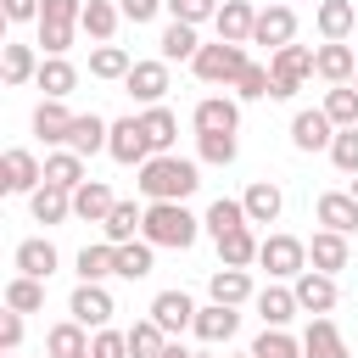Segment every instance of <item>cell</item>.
<instances>
[{
	"label": "cell",
	"instance_id": "obj_1",
	"mask_svg": "<svg viewBox=\"0 0 358 358\" xmlns=\"http://www.w3.org/2000/svg\"><path fill=\"white\" fill-rule=\"evenodd\" d=\"M140 196L145 201H190L196 196V185H201V162L196 157H179V151H168V157H151L145 168H140Z\"/></svg>",
	"mask_w": 358,
	"mask_h": 358
},
{
	"label": "cell",
	"instance_id": "obj_2",
	"mask_svg": "<svg viewBox=\"0 0 358 358\" xmlns=\"http://www.w3.org/2000/svg\"><path fill=\"white\" fill-rule=\"evenodd\" d=\"M201 235V218L185 201H145V241L168 246V252H190Z\"/></svg>",
	"mask_w": 358,
	"mask_h": 358
},
{
	"label": "cell",
	"instance_id": "obj_3",
	"mask_svg": "<svg viewBox=\"0 0 358 358\" xmlns=\"http://www.w3.org/2000/svg\"><path fill=\"white\" fill-rule=\"evenodd\" d=\"M246 45H224V39H213V45H201L196 50V62H190V73L201 78V84H224V90H235V78L246 73Z\"/></svg>",
	"mask_w": 358,
	"mask_h": 358
},
{
	"label": "cell",
	"instance_id": "obj_4",
	"mask_svg": "<svg viewBox=\"0 0 358 358\" xmlns=\"http://www.w3.org/2000/svg\"><path fill=\"white\" fill-rule=\"evenodd\" d=\"M313 50H319V45H285V50L268 56V78H274V95H268V101H291V95L313 78Z\"/></svg>",
	"mask_w": 358,
	"mask_h": 358
},
{
	"label": "cell",
	"instance_id": "obj_5",
	"mask_svg": "<svg viewBox=\"0 0 358 358\" xmlns=\"http://www.w3.org/2000/svg\"><path fill=\"white\" fill-rule=\"evenodd\" d=\"M257 263L268 268V280H296V274L308 268V241H296V235L274 229V235H263V252H257Z\"/></svg>",
	"mask_w": 358,
	"mask_h": 358
},
{
	"label": "cell",
	"instance_id": "obj_6",
	"mask_svg": "<svg viewBox=\"0 0 358 358\" xmlns=\"http://www.w3.org/2000/svg\"><path fill=\"white\" fill-rule=\"evenodd\" d=\"M123 90H129V95L140 101V112H145V106H162V95L173 90V73H168V62H162V56H145V62H134V67H129Z\"/></svg>",
	"mask_w": 358,
	"mask_h": 358
},
{
	"label": "cell",
	"instance_id": "obj_7",
	"mask_svg": "<svg viewBox=\"0 0 358 358\" xmlns=\"http://www.w3.org/2000/svg\"><path fill=\"white\" fill-rule=\"evenodd\" d=\"M106 157H112V162H123V168H145V162L157 157V151H151V140H145V129H140V112H129V117H117V123H112Z\"/></svg>",
	"mask_w": 358,
	"mask_h": 358
},
{
	"label": "cell",
	"instance_id": "obj_8",
	"mask_svg": "<svg viewBox=\"0 0 358 358\" xmlns=\"http://www.w3.org/2000/svg\"><path fill=\"white\" fill-rule=\"evenodd\" d=\"M45 185V162L28 151V145H11L6 157H0V190L6 196H34Z\"/></svg>",
	"mask_w": 358,
	"mask_h": 358
},
{
	"label": "cell",
	"instance_id": "obj_9",
	"mask_svg": "<svg viewBox=\"0 0 358 358\" xmlns=\"http://www.w3.org/2000/svg\"><path fill=\"white\" fill-rule=\"evenodd\" d=\"M112 313H117V302H112V291H106V285H90V280H78V285H73V296H67V319H78L84 330H106V324H112Z\"/></svg>",
	"mask_w": 358,
	"mask_h": 358
},
{
	"label": "cell",
	"instance_id": "obj_10",
	"mask_svg": "<svg viewBox=\"0 0 358 358\" xmlns=\"http://www.w3.org/2000/svg\"><path fill=\"white\" fill-rule=\"evenodd\" d=\"M190 129L196 134H235L241 129V101L235 95H201L190 106Z\"/></svg>",
	"mask_w": 358,
	"mask_h": 358
},
{
	"label": "cell",
	"instance_id": "obj_11",
	"mask_svg": "<svg viewBox=\"0 0 358 358\" xmlns=\"http://www.w3.org/2000/svg\"><path fill=\"white\" fill-rule=\"evenodd\" d=\"M145 319H157V330L179 341V330H196V302H190V291H157Z\"/></svg>",
	"mask_w": 358,
	"mask_h": 358
},
{
	"label": "cell",
	"instance_id": "obj_12",
	"mask_svg": "<svg viewBox=\"0 0 358 358\" xmlns=\"http://www.w3.org/2000/svg\"><path fill=\"white\" fill-rule=\"evenodd\" d=\"M252 45H263L268 56H274V50H285V45H296V11H291V6H274V0H268V6L257 11Z\"/></svg>",
	"mask_w": 358,
	"mask_h": 358
},
{
	"label": "cell",
	"instance_id": "obj_13",
	"mask_svg": "<svg viewBox=\"0 0 358 358\" xmlns=\"http://www.w3.org/2000/svg\"><path fill=\"white\" fill-rule=\"evenodd\" d=\"M291 291H296V308L302 313H336V302H341V291H336V274H319V268H302L296 280H291Z\"/></svg>",
	"mask_w": 358,
	"mask_h": 358
},
{
	"label": "cell",
	"instance_id": "obj_14",
	"mask_svg": "<svg viewBox=\"0 0 358 358\" xmlns=\"http://www.w3.org/2000/svg\"><path fill=\"white\" fill-rule=\"evenodd\" d=\"M252 308H257V319H263V330H285L302 308H296V291L285 285V280H268L257 296H252Z\"/></svg>",
	"mask_w": 358,
	"mask_h": 358
},
{
	"label": "cell",
	"instance_id": "obj_15",
	"mask_svg": "<svg viewBox=\"0 0 358 358\" xmlns=\"http://www.w3.org/2000/svg\"><path fill=\"white\" fill-rule=\"evenodd\" d=\"M330 140H336V123L324 117V106H302L291 117V145L296 151H330Z\"/></svg>",
	"mask_w": 358,
	"mask_h": 358
},
{
	"label": "cell",
	"instance_id": "obj_16",
	"mask_svg": "<svg viewBox=\"0 0 358 358\" xmlns=\"http://www.w3.org/2000/svg\"><path fill=\"white\" fill-rule=\"evenodd\" d=\"M241 207H246V224H280L285 190H280L274 179H252V185L241 190Z\"/></svg>",
	"mask_w": 358,
	"mask_h": 358
},
{
	"label": "cell",
	"instance_id": "obj_17",
	"mask_svg": "<svg viewBox=\"0 0 358 358\" xmlns=\"http://www.w3.org/2000/svg\"><path fill=\"white\" fill-rule=\"evenodd\" d=\"M213 28H218V39H224V45H252L257 6H252V0H224V6H218V17H213Z\"/></svg>",
	"mask_w": 358,
	"mask_h": 358
},
{
	"label": "cell",
	"instance_id": "obj_18",
	"mask_svg": "<svg viewBox=\"0 0 358 358\" xmlns=\"http://www.w3.org/2000/svg\"><path fill=\"white\" fill-rule=\"evenodd\" d=\"M313 78H324L330 90L336 84H352L358 78V50L352 45H319L313 50Z\"/></svg>",
	"mask_w": 358,
	"mask_h": 358
},
{
	"label": "cell",
	"instance_id": "obj_19",
	"mask_svg": "<svg viewBox=\"0 0 358 358\" xmlns=\"http://www.w3.org/2000/svg\"><path fill=\"white\" fill-rule=\"evenodd\" d=\"M313 28L324 34V45H347V34L358 28V6L352 0H319L313 6Z\"/></svg>",
	"mask_w": 358,
	"mask_h": 358
},
{
	"label": "cell",
	"instance_id": "obj_20",
	"mask_svg": "<svg viewBox=\"0 0 358 358\" xmlns=\"http://www.w3.org/2000/svg\"><path fill=\"white\" fill-rule=\"evenodd\" d=\"M112 207H117V196H112L106 179H84V185L73 190V218H84V224H106Z\"/></svg>",
	"mask_w": 358,
	"mask_h": 358
},
{
	"label": "cell",
	"instance_id": "obj_21",
	"mask_svg": "<svg viewBox=\"0 0 358 358\" xmlns=\"http://www.w3.org/2000/svg\"><path fill=\"white\" fill-rule=\"evenodd\" d=\"M11 263H17V274H28V280H50L62 257H56V246H50L45 235H28V241H17Z\"/></svg>",
	"mask_w": 358,
	"mask_h": 358
},
{
	"label": "cell",
	"instance_id": "obj_22",
	"mask_svg": "<svg viewBox=\"0 0 358 358\" xmlns=\"http://www.w3.org/2000/svg\"><path fill=\"white\" fill-rule=\"evenodd\" d=\"M302 358H352L330 313H319V319H308V330H302Z\"/></svg>",
	"mask_w": 358,
	"mask_h": 358
},
{
	"label": "cell",
	"instance_id": "obj_23",
	"mask_svg": "<svg viewBox=\"0 0 358 358\" xmlns=\"http://www.w3.org/2000/svg\"><path fill=\"white\" fill-rule=\"evenodd\" d=\"M39 62H45V56H39L34 45H17V39L0 45V78H6L11 90H22L28 78H39Z\"/></svg>",
	"mask_w": 358,
	"mask_h": 358
},
{
	"label": "cell",
	"instance_id": "obj_24",
	"mask_svg": "<svg viewBox=\"0 0 358 358\" xmlns=\"http://www.w3.org/2000/svg\"><path fill=\"white\" fill-rule=\"evenodd\" d=\"M106 140H112V123H106V117H95V112H78V117H73V129H67V151H78L84 162H90L95 151H106Z\"/></svg>",
	"mask_w": 358,
	"mask_h": 358
},
{
	"label": "cell",
	"instance_id": "obj_25",
	"mask_svg": "<svg viewBox=\"0 0 358 358\" xmlns=\"http://www.w3.org/2000/svg\"><path fill=\"white\" fill-rule=\"evenodd\" d=\"M347 257H352V246H347V235H336V229H319V235L308 241V268H319V274H341Z\"/></svg>",
	"mask_w": 358,
	"mask_h": 358
},
{
	"label": "cell",
	"instance_id": "obj_26",
	"mask_svg": "<svg viewBox=\"0 0 358 358\" xmlns=\"http://www.w3.org/2000/svg\"><path fill=\"white\" fill-rule=\"evenodd\" d=\"M207 296H213V302H224V308H246V302L257 296V285H252V274H246V268H213Z\"/></svg>",
	"mask_w": 358,
	"mask_h": 358
},
{
	"label": "cell",
	"instance_id": "obj_27",
	"mask_svg": "<svg viewBox=\"0 0 358 358\" xmlns=\"http://www.w3.org/2000/svg\"><path fill=\"white\" fill-rule=\"evenodd\" d=\"M235 330H241V308H224V302H207V308H196V341L218 347V341H229Z\"/></svg>",
	"mask_w": 358,
	"mask_h": 358
},
{
	"label": "cell",
	"instance_id": "obj_28",
	"mask_svg": "<svg viewBox=\"0 0 358 358\" xmlns=\"http://www.w3.org/2000/svg\"><path fill=\"white\" fill-rule=\"evenodd\" d=\"M90 336L95 330H84L78 319H62L45 330V358H90Z\"/></svg>",
	"mask_w": 358,
	"mask_h": 358
},
{
	"label": "cell",
	"instance_id": "obj_29",
	"mask_svg": "<svg viewBox=\"0 0 358 358\" xmlns=\"http://www.w3.org/2000/svg\"><path fill=\"white\" fill-rule=\"evenodd\" d=\"M117 22H123V11H117V0H84V17H78V34H84V39H95V45H112V34H117Z\"/></svg>",
	"mask_w": 358,
	"mask_h": 358
},
{
	"label": "cell",
	"instance_id": "obj_30",
	"mask_svg": "<svg viewBox=\"0 0 358 358\" xmlns=\"http://www.w3.org/2000/svg\"><path fill=\"white\" fill-rule=\"evenodd\" d=\"M73 117H78V112H67V101H39V106H34V134H39L45 145H56V151H62V145H67Z\"/></svg>",
	"mask_w": 358,
	"mask_h": 358
},
{
	"label": "cell",
	"instance_id": "obj_31",
	"mask_svg": "<svg viewBox=\"0 0 358 358\" xmlns=\"http://www.w3.org/2000/svg\"><path fill=\"white\" fill-rule=\"evenodd\" d=\"M313 218H319L324 229H336V235H352V229H358V201H352L347 190H324L319 207H313Z\"/></svg>",
	"mask_w": 358,
	"mask_h": 358
},
{
	"label": "cell",
	"instance_id": "obj_32",
	"mask_svg": "<svg viewBox=\"0 0 358 358\" xmlns=\"http://www.w3.org/2000/svg\"><path fill=\"white\" fill-rule=\"evenodd\" d=\"M39 90H45V101H67L73 90H78V67L67 62V56H45L39 62V78H34Z\"/></svg>",
	"mask_w": 358,
	"mask_h": 358
},
{
	"label": "cell",
	"instance_id": "obj_33",
	"mask_svg": "<svg viewBox=\"0 0 358 358\" xmlns=\"http://www.w3.org/2000/svg\"><path fill=\"white\" fill-rule=\"evenodd\" d=\"M28 213H34V224H67L73 218V190H56V185H39L34 196H28Z\"/></svg>",
	"mask_w": 358,
	"mask_h": 358
},
{
	"label": "cell",
	"instance_id": "obj_34",
	"mask_svg": "<svg viewBox=\"0 0 358 358\" xmlns=\"http://www.w3.org/2000/svg\"><path fill=\"white\" fill-rule=\"evenodd\" d=\"M101 229H106V241H112V246L145 241V207H140V201H117V207H112V218H106Z\"/></svg>",
	"mask_w": 358,
	"mask_h": 358
},
{
	"label": "cell",
	"instance_id": "obj_35",
	"mask_svg": "<svg viewBox=\"0 0 358 358\" xmlns=\"http://www.w3.org/2000/svg\"><path fill=\"white\" fill-rule=\"evenodd\" d=\"M257 252H263V241L252 235V224H241V229H229L218 241V268H252Z\"/></svg>",
	"mask_w": 358,
	"mask_h": 358
},
{
	"label": "cell",
	"instance_id": "obj_36",
	"mask_svg": "<svg viewBox=\"0 0 358 358\" xmlns=\"http://www.w3.org/2000/svg\"><path fill=\"white\" fill-rule=\"evenodd\" d=\"M73 268H78V280H90V285H106V280L117 274V246H112V241H95V246H84V252L73 257Z\"/></svg>",
	"mask_w": 358,
	"mask_h": 358
},
{
	"label": "cell",
	"instance_id": "obj_37",
	"mask_svg": "<svg viewBox=\"0 0 358 358\" xmlns=\"http://www.w3.org/2000/svg\"><path fill=\"white\" fill-rule=\"evenodd\" d=\"M140 129H145V140H151L157 157H168V151L179 145V117H173L168 106H145V112H140Z\"/></svg>",
	"mask_w": 358,
	"mask_h": 358
},
{
	"label": "cell",
	"instance_id": "obj_38",
	"mask_svg": "<svg viewBox=\"0 0 358 358\" xmlns=\"http://www.w3.org/2000/svg\"><path fill=\"white\" fill-rule=\"evenodd\" d=\"M129 67H134V56L123 45H95L90 50V78H101V84H123Z\"/></svg>",
	"mask_w": 358,
	"mask_h": 358
},
{
	"label": "cell",
	"instance_id": "obj_39",
	"mask_svg": "<svg viewBox=\"0 0 358 358\" xmlns=\"http://www.w3.org/2000/svg\"><path fill=\"white\" fill-rule=\"evenodd\" d=\"M45 185H56V190H78V185H84V157L67 151V145L50 151V157H45Z\"/></svg>",
	"mask_w": 358,
	"mask_h": 358
},
{
	"label": "cell",
	"instance_id": "obj_40",
	"mask_svg": "<svg viewBox=\"0 0 358 358\" xmlns=\"http://www.w3.org/2000/svg\"><path fill=\"white\" fill-rule=\"evenodd\" d=\"M246 224V207H241V196H218L207 213H201V229L213 235V241H224L229 229H241Z\"/></svg>",
	"mask_w": 358,
	"mask_h": 358
},
{
	"label": "cell",
	"instance_id": "obj_41",
	"mask_svg": "<svg viewBox=\"0 0 358 358\" xmlns=\"http://www.w3.org/2000/svg\"><path fill=\"white\" fill-rule=\"evenodd\" d=\"M157 45H162V62H168V67H173V62H196V50H201V39H196L190 22H168Z\"/></svg>",
	"mask_w": 358,
	"mask_h": 358
},
{
	"label": "cell",
	"instance_id": "obj_42",
	"mask_svg": "<svg viewBox=\"0 0 358 358\" xmlns=\"http://www.w3.org/2000/svg\"><path fill=\"white\" fill-rule=\"evenodd\" d=\"M151 268H157V246H151V241L117 246V280H145Z\"/></svg>",
	"mask_w": 358,
	"mask_h": 358
},
{
	"label": "cell",
	"instance_id": "obj_43",
	"mask_svg": "<svg viewBox=\"0 0 358 358\" xmlns=\"http://www.w3.org/2000/svg\"><path fill=\"white\" fill-rule=\"evenodd\" d=\"M6 308H11V313H39V308H45V280L11 274V280H6Z\"/></svg>",
	"mask_w": 358,
	"mask_h": 358
},
{
	"label": "cell",
	"instance_id": "obj_44",
	"mask_svg": "<svg viewBox=\"0 0 358 358\" xmlns=\"http://www.w3.org/2000/svg\"><path fill=\"white\" fill-rule=\"evenodd\" d=\"M168 341H173V336H162L157 319H134V324H129V358H162Z\"/></svg>",
	"mask_w": 358,
	"mask_h": 358
},
{
	"label": "cell",
	"instance_id": "obj_45",
	"mask_svg": "<svg viewBox=\"0 0 358 358\" xmlns=\"http://www.w3.org/2000/svg\"><path fill=\"white\" fill-rule=\"evenodd\" d=\"M324 117H330L336 129H358V90H352V84L324 90Z\"/></svg>",
	"mask_w": 358,
	"mask_h": 358
},
{
	"label": "cell",
	"instance_id": "obj_46",
	"mask_svg": "<svg viewBox=\"0 0 358 358\" xmlns=\"http://www.w3.org/2000/svg\"><path fill=\"white\" fill-rule=\"evenodd\" d=\"M235 157H241V140H235V134H196V162L229 168Z\"/></svg>",
	"mask_w": 358,
	"mask_h": 358
},
{
	"label": "cell",
	"instance_id": "obj_47",
	"mask_svg": "<svg viewBox=\"0 0 358 358\" xmlns=\"http://www.w3.org/2000/svg\"><path fill=\"white\" fill-rule=\"evenodd\" d=\"M268 95H274L268 62H246V73L235 78V101H268Z\"/></svg>",
	"mask_w": 358,
	"mask_h": 358
},
{
	"label": "cell",
	"instance_id": "obj_48",
	"mask_svg": "<svg viewBox=\"0 0 358 358\" xmlns=\"http://www.w3.org/2000/svg\"><path fill=\"white\" fill-rule=\"evenodd\" d=\"M252 358H302V341L291 330H263L252 341Z\"/></svg>",
	"mask_w": 358,
	"mask_h": 358
},
{
	"label": "cell",
	"instance_id": "obj_49",
	"mask_svg": "<svg viewBox=\"0 0 358 358\" xmlns=\"http://www.w3.org/2000/svg\"><path fill=\"white\" fill-rule=\"evenodd\" d=\"M218 6H224V0H168V17H173V22H190V28H201V22H213V17H218Z\"/></svg>",
	"mask_w": 358,
	"mask_h": 358
},
{
	"label": "cell",
	"instance_id": "obj_50",
	"mask_svg": "<svg viewBox=\"0 0 358 358\" xmlns=\"http://www.w3.org/2000/svg\"><path fill=\"white\" fill-rule=\"evenodd\" d=\"M330 162L352 179L358 173V129H336V140H330Z\"/></svg>",
	"mask_w": 358,
	"mask_h": 358
},
{
	"label": "cell",
	"instance_id": "obj_51",
	"mask_svg": "<svg viewBox=\"0 0 358 358\" xmlns=\"http://www.w3.org/2000/svg\"><path fill=\"white\" fill-rule=\"evenodd\" d=\"M73 39H78V28H67V22H39V50H45V56H67Z\"/></svg>",
	"mask_w": 358,
	"mask_h": 358
},
{
	"label": "cell",
	"instance_id": "obj_52",
	"mask_svg": "<svg viewBox=\"0 0 358 358\" xmlns=\"http://www.w3.org/2000/svg\"><path fill=\"white\" fill-rule=\"evenodd\" d=\"M90 358H129V330H95L90 336Z\"/></svg>",
	"mask_w": 358,
	"mask_h": 358
},
{
	"label": "cell",
	"instance_id": "obj_53",
	"mask_svg": "<svg viewBox=\"0 0 358 358\" xmlns=\"http://www.w3.org/2000/svg\"><path fill=\"white\" fill-rule=\"evenodd\" d=\"M78 17H84V0H45V6H39V22H67V28H78Z\"/></svg>",
	"mask_w": 358,
	"mask_h": 358
},
{
	"label": "cell",
	"instance_id": "obj_54",
	"mask_svg": "<svg viewBox=\"0 0 358 358\" xmlns=\"http://www.w3.org/2000/svg\"><path fill=\"white\" fill-rule=\"evenodd\" d=\"M162 6H168V0H117V11H123V22H134V28H140V22H151V17L162 11Z\"/></svg>",
	"mask_w": 358,
	"mask_h": 358
},
{
	"label": "cell",
	"instance_id": "obj_55",
	"mask_svg": "<svg viewBox=\"0 0 358 358\" xmlns=\"http://www.w3.org/2000/svg\"><path fill=\"white\" fill-rule=\"evenodd\" d=\"M22 319H28V313H11V308L0 313V347H6V352L22 347Z\"/></svg>",
	"mask_w": 358,
	"mask_h": 358
},
{
	"label": "cell",
	"instance_id": "obj_56",
	"mask_svg": "<svg viewBox=\"0 0 358 358\" xmlns=\"http://www.w3.org/2000/svg\"><path fill=\"white\" fill-rule=\"evenodd\" d=\"M39 6H45V0H0L6 22H39Z\"/></svg>",
	"mask_w": 358,
	"mask_h": 358
},
{
	"label": "cell",
	"instance_id": "obj_57",
	"mask_svg": "<svg viewBox=\"0 0 358 358\" xmlns=\"http://www.w3.org/2000/svg\"><path fill=\"white\" fill-rule=\"evenodd\" d=\"M162 358H196V352H190L185 341H168V352H162Z\"/></svg>",
	"mask_w": 358,
	"mask_h": 358
},
{
	"label": "cell",
	"instance_id": "obj_58",
	"mask_svg": "<svg viewBox=\"0 0 358 358\" xmlns=\"http://www.w3.org/2000/svg\"><path fill=\"white\" fill-rule=\"evenodd\" d=\"M347 196H352V201H358V173H352V185H347Z\"/></svg>",
	"mask_w": 358,
	"mask_h": 358
},
{
	"label": "cell",
	"instance_id": "obj_59",
	"mask_svg": "<svg viewBox=\"0 0 358 358\" xmlns=\"http://www.w3.org/2000/svg\"><path fill=\"white\" fill-rule=\"evenodd\" d=\"M274 6H291V0H274Z\"/></svg>",
	"mask_w": 358,
	"mask_h": 358
},
{
	"label": "cell",
	"instance_id": "obj_60",
	"mask_svg": "<svg viewBox=\"0 0 358 358\" xmlns=\"http://www.w3.org/2000/svg\"><path fill=\"white\" fill-rule=\"evenodd\" d=\"M196 358H213V352H196Z\"/></svg>",
	"mask_w": 358,
	"mask_h": 358
},
{
	"label": "cell",
	"instance_id": "obj_61",
	"mask_svg": "<svg viewBox=\"0 0 358 358\" xmlns=\"http://www.w3.org/2000/svg\"><path fill=\"white\" fill-rule=\"evenodd\" d=\"M235 358H252V352H235Z\"/></svg>",
	"mask_w": 358,
	"mask_h": 358
},
{
	"label": "cell",
	"instance_id": "obj_62",
	"mask_svg": "<svg viewBox=\"0 0 358 358\" xmlns=\"http://www.w3.org/2000/svg\"><path fill=\"white\" fill-rule=\"evenodd\" d=\"M352 90H358V78H352Z\"/></svg>",
	"mask_w": 358,
	"mask_h": 358
},
{
	"label": "cell",
	"instance_id": "obj_63",
	"mask_svg": "<svg viewBox=\"0 0 358 358\" xmlns=\"http://www.w3.org/2000/svg\"><path fill=\"white\" fill-rule=\"evenodd\" d=\"M352 50H358V45H352Z\"/></svg>",
	"mask_w": 358,
	"mask_h": 358
}]
</instances>
